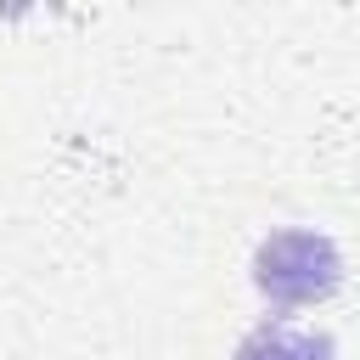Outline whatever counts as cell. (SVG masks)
Returning <instances> with one entry per match:
<instances>
[{"label": "cell", "instance_id": "6da1fadb", "mask_svg": "<svg viewBox=\"0 0 360 360\" xmlns=\"http://www.w3.org/2000/svg\"><path fill=\"white\" fill-rule=\"evenodd\" d=\"M349 281V253L326 225H270L248 253V287L264 315H309L326 309Z\"/></svg>", "mask_w": 360, "mask_h": 360}, {"label": "cell", "instance_id": "7a4b0ae2", "mask_svg": "<svg viewBox=\"0 0 360 360\" xmlns=\"http://www.w3.org/2000/svg\"><path fill=\"white\" fill-rule=\"evenodd\" d=\"M231 360H343V349H338V332L321 326V321L259 315V321L236 338Z\"/></svg>", "mask_w": 360, "mask_h": 360}]
</instances>
